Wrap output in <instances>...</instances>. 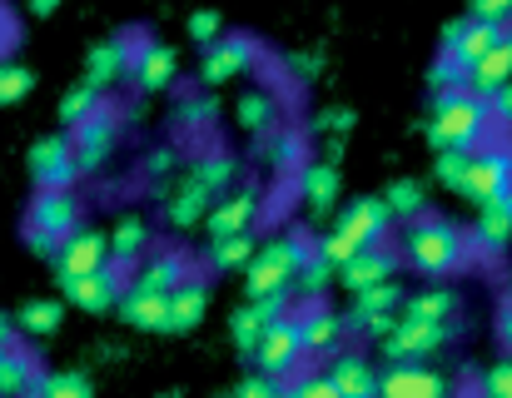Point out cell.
I'll list each match as a JSON object with an SVG mask.
<instances>
[{
  "label": "cell",
  "instance_id": "39",
  "mask_svg": "<svg viewBox=\"0 0 512 398\" xmlns=\"http://www.w3.org/2000/svg\"><path fill=\"white\" fill-rule=\"evenodd\" d=\"M35 379V359L25 349H0V398H25Z\"/></svg>",
  "mask_w": 512,
  "mask_h": 398
},
{
  "label": "cell",
  "instance_id": "62",
  "mask_svg": "<svg viewBox=\"0 0 512 398\" xmlns=\"http://www.w3.org/2000/svg\"><path fill=\"white\" fill-rule=\"evenodd\" d=\"M448 398H463V394H448Z\"/></svg>",
  "mask_w": 512,
  "mask_h": 398
},
{
  "label": "cell",
  "instance_id": "60",
  "mask_svg": "<svg viewBox=\"0 0 512 398\" xmlns=\"http://www.w3.org/2000/svg\"><path fill=\"white\" fill-rule=\"evenodd\" d=\"M503 40H508V50H512V20H508V25H503Z\"/></svg>",
  "mask_w": 512,
  "mask_h": 398
},
{
  "label": "cell",
  "instance_id": "50",
  "mask_svg": "<svg viewBox=\"0 0 512 398\" xmlns=\"http://www.w3.org/2000/svg\"><path fill=\"white\" fill-rule=\"evenodd\" d=\"M284 389H289L294 398H334V389H329L324 374H299V379H289Z\"/></svg>",
  "mask_w": 512,
  "mask_h": 398
},
{
  "label": "cell",
  "instance_id": "54",
  "mask_svg": "<svg viewBox=\"0 0 512 398\" xmlns=\"http://www.w3.org/2000/svg\"><path fill=\"white\" fill-rule=\"evenodd\" d=\"M488 115H493V125H498V120L512 125V80L503 85V90H493V95H488Z\"/></svg>",
  "mask_w": 512,
  "mask_h": 398
},
{
  "label": "cell",
  "instance_id": "58",
  "mask_svg": "<svg viewBox=\"0 0 512 398\" xmlns=\"http://www.w3.org/2000/svg\"><path fill=\"white\" fill-rule=\"evenodd\" d=\"M10 334H15V329H10V319L0 314V349H10Z\"/></svg>",
  "mask_w": 512,
  "mask_h": 398
},
{
  "label": "cell",
  "instance_id": "43",
  "mask_svg": "<svg viewBox=\"0 0 512 398\" xmlns=\"http://www.w3.org/2000/svg\"><path fill=\"white\" fill-rule=\"evenodd\" d=\"M214 115H219L214 95H184V100L174 105V120H179V130H209V125H214Z\"/></svg>",
  "mask_w": 512,
  "mask_h": 398
},
{
  "label": "cell",
  "instance_id": "3",
  "mask_svg": "<svg viewBox=\"0 0 512 398\" xmlns=\"http://www.w3.org/2000/svg\"><path fill=\"white\" fill-rule=\"evenodd\" d=\"M388 209H383V199L378 195H363V199H348L339 209V219H334V229L324 234V239H314V254L319 259H329L334 269L348 264L353 254H363V249H373V244H383V234H388Z\"/></svg>",
  "mask_w": 512,
  "mask_h": 398
},
{
  "label": "cell",
  "instance_id": "59",
  "mask_svg": "<svg viewBox=\"0 0 512 398\" xmlns=\"http://www.w3.org/2000/svg\"><path fill=\"white\" fill-rule=\"evenodd\" d=\"M503 170H508V190H512V145L503 150Z\"/></svg>",
  "mask_w": 512,
  "mask_h": 398
},
{
  "label": "cell",
  "instance_id": "25",
  "mask_svg": "<svg viewBox=\"0 0 512 398\" xmlns=\"http://www.w3.org/2000/svg\"><path fill=\"white\" fill-rule=\"evenodd\" d=\"M60 289H65V299H70L75 309L105 314V309H115V299H120V274H115V269H100V274H85V279H60Z\"/></svg>",
  "mask_w": 512,
  "mask_h": 398
},
{
  "label": "cell",
  "instance_id": "11",
  "mask_svg": "<svg viewBox=\"0 0 512 398\" xmlns=\"http://www.w3.org/2000/svg\"><path fill=\"white\" fill-rule=\"evenodd\" d=\"M25 165H30L35 190H75V180H80L70 135H45V140H35L30 155H25Z\"/></svg>",
  "mask_w": 512,
  "mask_h": 398
},
{
  "label": "cell",
  "instance_id": "24",
  "mask_svg": "<svg viewBox=\"0 0 512 398\" xmlns=\"http://www.w3.org/2000/svg\"><path fill=\"white\" fill-rule=\"evenodd\" d=\"M105 249H110V269H115V274L130 269V264H140L145 249H150V219H145V214H125V219L105 234Z\"/></svg>",
  "mask_w": 512,
  "mask_h": 398
},
{
  "label": "cell",
  "instance_id": "57",
  "mask_svg": "<svg viewBox=\"0 0 512 398\" xmlns=\"http://www.w3.org/2000/svg\"><path fill=\"white\" fill-rule=\"evenodd\" d=\"M25 10L45 20V15H55V10H60V0H25Z\"/></svg>",
  "mask_w": 512,
  "mask_h": 398
},
{
  "label": "cell",
  "instance_id": "8",
  "mask_svg": "<svg viewBox=\"0 0 512 398\" xmlns=\"http://www.w3.org/2000/svg\"><path fill=\"white\" fill-rule=\"evenodd\" d=\"M254 65H259V40H254V35H239V30H224L214 45H204L199 80H204L209 90H219V85H229V80H244Z\"/></svg>",
  "mask_w": 512,
  "mask_h": 398
},
{
  "label": "cell",
  "instance_id": "23",
  "mask_svg": "<svg viewBox=\"0 0 512 398\" xmlns=\"http://www.w3.org/2000/svg\"><path fill=\"white\" fill-rule=\"evenodd\" d=\"M483 254H508L512 244V190L498 199H488V204H478V224H473V234H468Z\"/></svg>",
  "mask_w": 512,
  "mask_h": 398
},
{
  "label": "cell",
  "instance_id": "12",
  "mask_svg": "<svg viewBox=\"0 0 512 398\" xmlns=\"http://www.w3.org/2000/svg\"><path fill=\"white\" fill-rule=\"evenodd\" d=\"M498 40H503V25H493V20H473V15H458V20L443 25V50H438V55H448V60L463 65V75H468V65L483 60Z\"/></svg>",
  "mask_w": 512,
  "mask_h": 398
},
{
  "label": "cell",
  "instance_id": "55",
  "mask_svg": "<svg viewBox=\"0 0 512 398\" xmlns=\"http://www.w3.org/2000/svg\"><path fill=\"white\" fill-rule=\"evenodd\" d=\"M289 70H294V75H319V70H324V55H319V50H294V55H289Z\"/></svg>",
  "mask_w": 512,
  "mask_h": 398
},
{
  "label": "cell",
  "instance_id": "38",
  "mask_svg": "<svg viewBox=\"0 0 512 398\" xmlns=\"http://www.w3.org/2000/svg\"><path fill=\"white\" fill-rule=\"evenodd\" d=\"M329 289H334V264L319 259L314 244H309V254H304V264H299V274H294V294H299L304 304H319Z\"/></svg>",
  "mask_w": 512,
  "mask_h": 398
},
{
  "label": "cell",
  "instance_id": "56",
  "mask_svg": "<svg viewBox=\"0 0 512 398\" xmlns=\"http://www.w3.org/2000/svg\"><path fill=\"white\" fill-rule=\"evenodd\" d=\"M498 339H503V349L512 354V304H503V309H498Z\"/></svg>",
  "mask_w": 512,
  "mask_h": 398
},
{
  "label": "cell",
  "instance_id": "33",
  "mask_svg": "<svg viewBox=\"0 0 512 398\" xmlns=\"http://www.w3.org/2000/svg\"><path fill=\"white\" fill-rule=\"evenodd\" d=\"M508 80H512V50H508V40H498L483 60H473V65H468V80H463V85H468L478 100H488V95H493V90H503Z\"/></svg>",
  "mask_w": 512,
  "mask_h": 398
},
{
  "label": "cell",
  "instance_id": "35",
  "mask_svg": "<svg viewBox=\"0 0 512 398\" xmlns=\"http://www.w3.org/2000/svg\"><path fill=\"white\" fill-rule=\"evenodd\" d=\"M189 175H194V180H199L209 195L219 199L229 185H234V180H239V155H234V150H209L204 160H194V165H189Z\"/></svg>",
  "mask_w": 512,
  "mask_h": 398
},
{
  "label": "cell",
  "instance_id": "19",
  "mask_svg": "<svg viewBox=\"0 0 512 398\" xmlns=\"http://www.w3.org/2000/svg\"><path fill=\"white\" fill-rule=\"evenodd\" d=\"M130 75H135V85H140L145 95L170 90L174 80H179V50L165 45V40H145V45L135 50V60H130Z\"/></svg>",
  "mask_w": 512,
  "mask_h": 398
},
{
  "label": "cell",
  "instance_id": "49",
  "mask_svg": "<svg viewBox=\"0 0 512 398\" xmlns=\"http://www.w3.org/2000/svg\"><path fill=\"white\" fill-rule=\"evenodd\" d=\"M483 398H512V359H498L483 374Z\"/></svg>",
  "mask_w": 512,
  "mask_h": 398
},
{
  "label": "cell",
  "instance_id": "26",
  "mask_svg": "<svg viewBox=\"0 0 512 398\" xmlns=\"http://www.w3.org/2000/svg\"><path fill=\"white\" fill-rule=\"evenodd\" d=\"M339 190V165H329V160H304L299 165V195L309 204V214H329L339 204Z\"/></svg>",
  "mask_w": 512,
  "mask_h": 398
},
{
  "label": "cell",
  "instance_id": "31",
  "mask_svg": "<svg viewBox=\"0 0 512 398\" xmlns=\"http://www.w3.org/2000/svg\"><path fill=\"white\" fill-rule=\"evenodd\" d=\"M403 319H423V324H443V319H458V289L448 284H428L418 294H403Z\"/></svg>",
  "mask_w": 512,
  "mask_h": 398
},
{
  "label": "cell",
  "instance_id": "13",
  "mask_svg": "<svg viewBox=\"0 0 512 398\" xmlns=\"http://www.w3.org/2000/svg\"><path fill=\"white\" fill-rule=\"evenodd\" d=\"M254 219H259V190H254V185L224 190V195L204 209L209 244H214V239H229V234H244V229H254Z\"/></svg>",
  "mask_w": 512,
  "mask_h": 398
},
{
  "label": "cell",
  "instance_id": "6",
  "mask_svg": "<svg viewBox=\"0 0 512 398\" xmlns=\"http://www.w3.org/2000/svg\"><path fill=\"white\" fill-rule=\"evenodd\" d=\"M453 334H458V319H443V324H423V319H393V329L378 339V349H383V359L388 364H423V359H433L438 349H448L453 344Z\"/></svg>",
  "mask_w": 512,
  "mask_h": 398
},
{
  "label": "cell",
  "instance_id": "16",
  "mask_svg": "<svg viewBox=\"0 0 512 398\" xmlns=\"http://www.w3.org/2000/svg\"><path fill=\"white\" fill-rule=\"evenodd\" d=\"M398 249H388V244H373V249H363V254H353L348 264L334 269V284H343L348 294H363V289H373V284H383V279H398Z\"/></svg>",
  "mask_w": 512,
  "mask_h": 398
},
{
  "label": "cell",
  "instance_id": "5",
  "mask_svg": "<svg viewBox=\"0 0 512 398\" xmlns=\"http://www.w3.org/2000/svg\"><path fill=\"white\" fill-rule=\"evenodd\" d=\"M80 219H85V204L75 199V190H35L25 209V244L55 259V249L80 229Z\"/></svg>",
  "mask_w": 512,
  "mask_h": 398
},
{
  "label": "cell",
  "instance_id": "48",
  "mask_svg": "<svg viewBox=\"0 0 512 398\" xmlns=\"http://www.w3.org/2000/svg\"><path fill=\"white\" fill-rule=\"evenodd\" d=\"M463 160H468V155H458V150H438V160H433L438 185L453 190V195H458V180H463Z\"/></svg>",
  "mask_w": 512,
  "mask_h": 398
},
{
  "label": "cell",
  "instance_id": "4",
  "mask_svg": "<svg viewBox=\"0 0 512 398\" xmlns=\"http://www.w3.org/2000/svg\"><path fill=\"white\" fill-rule=\"evenodd\" d=\"M309 254V234H274L254 249V259L244 264V284H249V299H264V294H294V274Z\"/></svg>",
  "mask_w": 512,
  "mask_h": 398
},
{
  "label": "cell",
  "instance_id": "14",
  "mask_svg": "<svg viewBox=\"0 0 512 398\" xmlns=\"http://www.w3.org/2000/svg\"><path fill=\"white\" fill-rule=\"evenodd\" d=\"M110 269V249H105V234L100 229H75L60 249H55V274L60 279H85V274H100Z\"/></svg>",
  "mask_w": 512,
  "mask_h": 398
},
{
  "label": "cell",
  "instance_id": "22",
  "mask_svg": "<svg viewBox=\"0 0 512 398\" xmlns=\"http://www.w3.org/2000/svg\"><path fill=\"white\" fill-rule=\"evenodd\" d=\"M329 389H334V398H378V369L363 359V354H334L329 359Z\"/></svg>",
  "mask_w": 512,
  "mask_h": 398
},
{
  "label": "cell",
  "instance_id": "18",
  "mask_svg": "<svg viewBox=\"0 0 512 398\" xmlns=\"http://www.w3.org/2000/svg\"><path fill=\"white\" fill-rule=\"evenodd\" d=\"M458 195L473 199V204H488V199L508 195V170H503V150H473L463 160V180H458Z\"/></svg>",
  "mask_w": 512,
  "mask_h": 398
},
{
  "label": "cell",
  "instance_id": "30",
  "mask_svg": "<svg viewBox=\"0 0 512 398\" xmlns=\"http://www.w3.org/2000/svg\"><path fill=\"white\" fill-rule=\"evenodd\" d=\"M189 274H184V259L165 249V254H150L140 269H135V279L125 284V289H140V294H174L179 284H184Z\"/></svg>",
  "mask_w": 512,
  "mask_h": 398
},
{
  "label": "cell",
  "instance_id": "51",
  "mask_svg": "<svg viewBox=\"0 0 512 398\" xmlns=\"http://www.w3.org/2000/svg\"><path fill=\"white\" fill-rule=\"evenodd\" d=\"M468 15H473V20L508 25V20H512V0H468Z\"/></svg>",
  "mask_w": 512,
  "mask_h": 398
},
{
  "label": "cell",
  "instance_id": "63",
  "mask_svg": "<svg viewBox=\"0 0 512 398\" xmlns=\"http://www.w3.org/2000/svg\"><path fill=\"white\" fill-rule=\"evenodd\" d=\"M224 398H234V394H224Z\"/></svg>",
  "mask_w": 512,
  "mask_h": 398
},
{
  "label": "cell",
  "instance_id": "17",
  "mask_svg": "<svg viewBox=\"0 0 512 398\" xmlns=\"http://www.w3.org/2000/svg\"><path fill=\"white\" fill-rule=\"evenodd\" d=\"M378 398H448V379L433 364H388L378 374Z\"/></svg>",
  "mask_w": 512,
  "mask_h": 398
},
{
  "label": "cell",
  "instance_id": "32",
  "mask_svg": "<svg viewBox=\"0 0 512 398\" xmlns=\"http://www.w3.org/2000/svg\"><path fill=\"white\" fill-rule=\"evenodd\" d=\"M165 304H170V294H140V289H120V299H115L120 319L145 334H165Z\"/></svg>",
  "mask_w": 512,
  "mask_h": 398
},
{
  "label": "cell",
  "instance_id": "29",
  "mask_svg": "<svg viewBox=\"0 0 512 398\" xmlns=\"http://www.w3.org/2000/svg\"><path fill=\"white\" fill-rule=\"evenodd\" d=\"M234 120L259 140V135H269V130H279V120H284V105H279V95L274 90H264V85H254V90H244L239 95V105H234Z\"/></svg>",
  "mask_w": 512,
  "mask_h": 398
},
{
  "label": "cell",
  "instance_id": "52",
  "mask_svg": "<svg viewBox=\"0 0 512 398\" xmlns=\"http://www.w3.org/2000/svg\"><path fill=\"white\" fill-rule=\"evenodd\" d=\"M174 165H179V150H174V145H160V150H150L145 175H150V180H165V175H174Z\"/></svg>",
  "mask_w": 512,
  "mask_h": 398
},
{
  "label": "cell",
  "instance_id": "44",
  "mask_svg": "<svg viewBox=\"0 0 512 398\" xmlns=\"http://www.w3.org/2000/svg\"><path fill=\"white\" fill-rule=\"evenodd\" d=\"M95 105H100V95H95L85 80H80V85H70V90L60 95V120H65V130H75V125H80V120H85Z\"/></svg>",
  "mask_w": 512,
  "mask_h": 398
},
{
  "label": "cell",
  "instance_id": "9",
  "mask_svg": "<svg viewBox=\"0 0 512 398\" xmlns=\"http://www.w3.org/2000/svg\"><path fill=\"white\" fill-rule=\"evenodd\" d=\"M115 140H120V120L105 110V105H95L75 130H70V150H75V170L80 175H95V170H105L110 165V155H115Z\"/></svg>",
  "mask_w": 512,
  "mask_h": 398
},
{
  "label": "cell",
  "instance_id": "21",
  "mask_svg": "<svg viewBox=\"0 0 512 398\" xmlns=\"http://www.w3.org/2000/svg\"><path fill=\"white\" fill-rule=\"evenodd\" d=\"M299 324V344H304V359H334L343 344V314L334 309H309V314H294Z\"/></svg>",
  "mask_w": 512,
  "mask_h": 398
},
{
  "label": "cell",
  "instance_id": "61",
  "mask_svg": "<svg viewBox=\"0 0 512 398\" xmlns=\"http://www.w3.org/2000/svg\"><path fill=\"white\" fill-rule=\"evenodd\" d=\"M503 304H512V279H508V299H503Z\"/></svg>",
  "mask_w": 512,
  "mask_h": 398
},
{
  "label": "cell",
  "instance_id": "40",
  "mask_svg": "<svg viewBox=\"0 0 512 398\" xmlns=\"http://www.w3.org/2000/svg\"><path fill=\"white\" fill-rule=\"evenodd\" d=\"M254 249H259V234L244 229V234L214 239V244H209V264H214V269H244V264L254 259Z\"/></svg>",
  "mask_w": 512,
  "mask_h": 398
},
{
  "label": "cell",
  "instance_id": "20",
  "mask_svg": "<svg viewBox=\"0 0 512 398\" xmlns=\"http://www.w3.org/2000/svg\"><path fill=\"white\" fill-rule=\"evenodd\" d=\"M130 60H135V45H130L125 35L90 45V55H85V85H90L95 95L110 90V85H120V80L130 75Z\"/></svg>",
  "mask_w": 512,
  "mask_h": 398
},
{
  "label": "cell",
  "instance_id": "47",
  "mask_svg": "<svg viewBox=\"0 0 512 398\" xmlns=\"http://www.w3.org/2000/svg\"><path fill=\"white\" fill-rule=\"evenodd\" d=\"M353 120H358V115H353L348 105H329V110H319V115H314V130H324V135L343 140V135L353 130Z\"/></svg>",
  "mask_w": 512,
  "mask_h": 398
},
{
  "label": "cell",
  "instance_id": "36",
  "mask_svg": "<svg viewBox=\"0 0 512 398\" xmlns=\"http://www.w3.org/2000/svg\"><path fill=\"white\" fill-rule=\"evenodd\" d=\"M25 398H95V389L80 369H55V374H35Z\"/></svg>",
  "mask_w": 512,
  "mask_h": 398
},
{
  "label": "cell",
  "instance_id": "45",
  "mask_svg": "<svg viewBox=\"0 0 512 398\" xmlns=\"http://www.w3.org/2000/svg\"><path fill=\"white\" fill-rule=\"evenodd\" d=\"M463 80H468L463 65H453L448 55H438V60L428 65V90H433V100H438V95H453V90H468Z\"/></svg>",
  "mask_w": 512,
  "mask_h": 398
},
{
  "label": "cell",
  "instance_id": "42",
  "mask_svg": "<svg viewBox=\"0 0 512 398\" xmlns=\"http://www.w3.org/2000/svg\"><path fill=\"white\" fill-rule=\"evenodd\" d=\"M35 90V70L20 60H0V105H20Z\"/></svg>",
  "mask_w": 512,
  "mask_h": 398
},
{
  "label": "cell",
  "instance_id": "27",
  "mask_svg": "<svg viewBox=\"0 0 512 398\" xmlns=\"http://www.w3.org/2000/svg\"><path fill=\"white\" fill-rule=\"evenodd\" d=\"M204 314H209V289H204L199 279H184V284L170 294V304H165V334H189V329H199Z\"/></svg>",
  "mask_w": 512,
  "mask_h": 398
},
{
  "label": "cell",
  "instance_id": "41",
  "mask_svg": "<svg viewBox=\"0 0 512 398\" xmlns=\"http://www.w3.org/2000/svg\"><path fill=\"white\" fill-rule=\"evenodd\" d=\"M378 199H383L388 219H418V214H428V209H423L428 195H423V185H418V180H393Z\"/></svg>",
  "mask_w": 512,
  "mask_h": 398
},
{
  "label": "cell",
  "instance_id": "2",
  "mask_svg": "<svg viewBox=\"0 0 512 398\" xmlns=\"http://www.w3.org/2000/svg\"><path fill=\"white\" fill-rule=\"evenodd\" d=\"M488 130H493L488 100H478L473 90H453V95H438L433 100V115H428V145L433 150L473 155V150H483Z\"/></svg>",
  "mask_w": 512,
  "mask_h": 398
},
{
  "label": "cell",
  "instance_id": "7",
  "mask_svg": "<svg viewBox=\"0 0 512 398\" xmlns=\"http://www.w3.org/2000/svg\"><path fill=\"white\" fill-rule=\"evenodd\" d=\"M398 309H403V284H398V279H383V284L353 294V304H348V314H343V334L383 339V334L393 329Z\"/></svg>",
  "mask_w": 512,
  "mask_h": 398
},
{
  "label": "cell",
  "instance_id": "34",
  "mask_svg": "<svg viewBox=\"0 0 512 398\" xmlns=\"http://www.w3.org/2000/svg\"><path fill=\"white\" fill-rule=\"evenodd\" d=\"M60 319H65V304H60V299H25V304L15 309L10 329H20L25 339H45V334L60 329Z\"/></svg>",
  "mask_w": 512,
  "mask_h": 398
},
{
  "label": "cell",
  "instance_id": "28",
  "mask_svg": "<svg viewBox=\"0 0 512 398\" xmlns=\"http://www.w3.org/2000/svg\"><path fill=\"white\" fill-rule=\"evenodd\" d=\"M209 204H214V195L184 170L179 185L170 190V199H165V219H170V229H194V224H204V209Z\"/></svg>",
  "mask_w": 512,
  "mask_h": 398
},
{
  "label": "cell",
  "instance_id": "37",
  "mask_svg": "<svg viewBox=\"0 0 512 398\" xmlns=\"http://www.w3.org/2000/svg\"><path fill=\"white\" fill-rule=\"evenodd\" d=\"M259 155H264L274 170H299L304 155H309V145H304L299 130H269V135H259Z\"/></svg>",
  "mask_w": 512,
  "mask_h": 398
},
{
  "label": "cell",
  "instance_id": "46",
  "mask_svg": "<svg viewBox=\"0 0 512 398\" xmlns=\"http://www.w3.org/2000/svg\"><path fill=\"white\" fill-rule=\"evenodd\" d=\"M219 35H224V15H219V10H209V5H204V10H194V15H189V40H194L199 50H204V45H214Z\"/></svg>",
  "mask_w": 512,
  "mask_h": 398
},
{
  "label": "cell",
  "instance_id": "53",
  "mask_svg": "<svg viewBox=\"0 0 512 398\" xmlns=\"http://www.w3.org/2000/svg\"><path fill=\"white\" fill-rule=\"evenodd\" d=\"M279 389H284L279 379H264V374H249V379H244V384L234 389V398H279Z\"/></svg>",
  "mask_w": 512,
  "mask_h": 398
},
{
  "label": "cell",
  "instance_id": "1",
  "mask_svg": "<svg viewBox=\"0 0 512 398\" xmlns=\"http://www.w3.org/2000/svg\"><path fill=\"white\" fill-rule=\"evenodd\" d=\"M468 249H473V239H468L453 219H443V214H418V219H408V229H403V239H398V259H403L413 274H423V279H448V274H458V269L468 264Z\"/></svg>",
  "mask_w": 512,
  "mask_h": 398
},
{
  "label": "cell",
  "instance_id": "15",
  "mask_svg": "<svg viewBox=\"0 0 512 398\" xmlns=\"http://www.w3.org/2000/svg\"><path fill=\"white\" fill-rule=\"evenodd\" d=\"M279 319H289V294H264V299H249V304H239L229 314V334H234V344L244 354H254V344L264 339V329L279 324Z\"/></svg>",
  "mask_w": 512,
  "mask_h": 398
},
{
  "label": "cell",
  "instance_id": "10",
  "mask_svg": "<svg viewBox=\"0 0 512 398\" xmlns=\"http://www.w3.org/2000/svg\"><path fill=\"white\" fill-rule=\"evenodd\" d=\"M249 359L259 364V374H264V379H279V384H284V379H294V374H299V364H304V344H299V324H294V314H289V319H279V324H269Z\"/></svg>",
  "mask_w": 512,
  "mask_h": 398
}]
</instances>
